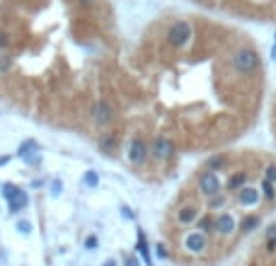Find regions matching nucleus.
Listing matches in <instances>:
<instances>
[{
	"label": "nucleus",
	"mask_w": 276,
	"mask_h": 266,
	"mask_svg": "<svg viewBox=\"0 0 276 266\" xmlns=\"http://www.w3.org/2000/svg\"><path fill=\"white\" fill-rule=\"evenodd\" d=\"M230 61H233V68H235L240 75H255V73H259V68H262V58H259V54H257L252 46H240V49H235L233 56H230Z\"/></svg>",
	"instance_id": "1"
},
{
	"label": "nucleus",
	"mask_w": 276,
	"mask_h": 266,
	"mask_svg": "<svg viewBox=\"0 0 276 266\" xmlns=\"http://www.w3.org/2000/svg\"><path fill=\"white\" fill-rule=\"evenodd\" d=\"M192 34H194V27H192L189 22L179 19V22H175V24L167 29V44L175 46V49H182V46L189 44Z\"/></svg>",
	"instance_id": "2"
},
{
	"label": "nucleus",
	"mask_w": 276,
	"mask_h": 266,
	"mask_svg": "<svg viewBox=\"0 0 276 266\" xmlns=\"http://www.w3.org/2000/svg\"><path fill=\"white\" fill-rule=\"evenodd\" d=\"M182 249L187 254H194V257H201L204 252L208 249V237L206 232L201 230H189L184 237H182Z\"/></svg>",
	"instance_id": "3"
},
{
	"label": "nucleus",
	"mask_w": 276,
	"mask_h": 266,
	"mask_svg": "<svg viewBox=\"0 0 276 266\" xmlns=\"http://www.w3.org/2000/svg\"><path fill=\"white\" fill-rule=\"evenodd\" d=\"M197 184H199V194H204L206 199L216 196V194H220V189H223V184H220V179H218V174H216L213 170L201 172Z\"/></svg>",
	"instance_id": "4"
},
{
	"label": "nucleus",
	"mask_w": 276,
	"mask_h": 266,
	"mask_svg": "<svg viewBox=\"0 0 276 266\" xmlns=\"http://www.w3.org/2000/svg\"><path fill=\"white\" fill-rule=\"evenodd\" d=\"M199 218H201V210H199L197 203H184V206H179V208L175 210V220H177L182 228H189V225L199 223Z\"/></svg>",
	"instance_id": "5"
},
{
	"label": "nucleus",
	"mask_w": 276,
	"mask_h": 266,
	"mask_svg": "<svg viewBox=\"0 0 276 266\" xmlns=\"http://www.w3.org/2000/svg\"><path fill=\"white\" fill-rule=\"evenodd\" d=\"M92 119H95L97 126H109V124L114 121V107H112L107 99L95 102V107H92Z\"/></svg>",
	"instance_id": "6"
},
{
	"label": "nucleus",
	"mask_w": 276,
	"mask_h": 266,
	"mask_svg": "<svg viewBox=\"0 0 276 266\" xmlns=\"http://www.w3.org/2000/svg\"><path fill=\"white\" fill-rule=\"evenodd\" d=\"M264 199L262 196V189H257V187H242L237 194H235V201H237V206H242V208H255V206H259V201Z\"/></svg>",
	"instance_id": "7"
},
{
	"label": "nucleus",
	"mask_w": 276,
	"mask_h": 266,
	"mask_svg": "<svg viewBox=\"0 0 276 266\" xmlns=\"http://www.w3.org/2000/svg\"><path fill=\"white\" fill-rule=\"evenodd\" d=\"M150 152H153L158 160H167V157L175 152V143H172L167 135H155L153 143H150Z\"/></svg>",
	"instance_id": "8"
},
{
	"label": "nucleus",
	"mask_w": 276,
	"mask_h": 266,
	"mask_svg": "<svg viewBox=\"0 0 276 266\" xmlns=\"http://www.w3.org/2000/svg\"><path fill=\"white\" fill-rule=\"evenodd\" d=\"M235 230H237V220H235L233 213H218L216 215V235L230 237V235H235Z\"/></svg>",
	"instance_id": "9"
},
{
	"label": "nucleus",
	"mask_w": 276,
	"mask_h": 266,
	"mask_svg": "<svg viewBox=\"0 0 276 266\" xmlns=\"http://www.w3.org/2000/svg\"><path fill=\"white\" fill-rule=\"evenodd\" d=\"M145 157H148V143L140 140V138H134V140L129 143V148H126V160H129L131 165H140Z\"/></svg>",
	"instance_id": "10"
},
{
	"label": "nucleus",
	"mask_w": 276,
	"mask_h": 266,
	"mask_svg": "<svg viewBox=\"0 0 276 266\" xmlns=\"http://www.w3.org/2000/svg\"><path fill=\"white\" fill-rule=\"evenodd\" d=\"M242 187H247V172H235L230 179H228V191H240Z\"/></svg>",
	"instance_id": "11"
},
{
	"label": "nucleus",
	"mask_w": 276,
	"mask_h": 266,
	"mask_svg": "<svg viewBox=\"0 0 276 266\" xmlns=\"http://www.w3.org/2000/svg\"><path fill=\"white\" fill-rule=\"evenodd\" d=\"M39 145H37V140H24L20 148H17V157H24V160H29V162H34V150H37Z\"/></svg>",
	"instance_id": "12"
},
{
	"label": "nucleus",
	"mask_w": 276,
	"mask_h": 266,
	"mask_svg": "<svg viewBox=\"0 0 276 266\" xmlns=\"http://www.w3.org/2000/svg\"><path fill=\"white\" fill-rule=\"evenodd\" d=\"M259 225H262V218H259V215H247V218L240 223V232H242V235H250V232L257 230Z\"/></svg>",
	"instance_id": "13"
},
{
	"label": "nucleus",
	"mask_w": 276,
	"mask_h": 266,
	"mask_svg": "<svg viewBox=\"0 0 276 266\" xmlns=\"http://www.w3.org/2000/svg\"><path fill=\"white\" fill-rule=\"evenodd\" d=\"M27 203H29L27 194L20 189V191H17L12 199H10V210H12V213H17V210H24V208H27Z\"/></svg>",
	"instance_id": "14"
},
{
	"label": "nucleus",
	"mask_w": 276,
	"mask_h": 266,
	"mask_svg": "<svg viewBox=\"0 0 276 266\" xmlns=\"http://www.w3.org/2000/svg\"><path fill=\"white\" fill-rule=\"evenodd\" d=\"M264 240H267V252H269V254H276V223H272V225L267 228Z\"/></svg>",
	"instance_id": "15"
},
{
	"label": "nucleus",
	"mask_w": 276,
	"mask_h": 266,
	"mask_svg": "<svg viewBox=\"0 0 276 266\" xmlns=\"http://www.w3.org/2000/svg\"><path fill=\"white\" fill-rule=\"evenodd\" d=\"M259 189H262V196H264L267 201H276V184H274V182H269V179L264 177Z\"/></svg>",
	"instance_id": "16"
},
{
	"label": "nucleus",
	"mask_w": 276,
	"mask_h": 266,
	"mask_svg": "<svg viewBox=\"0 0 276 266\" xmlns=\"http://www.w3.org/2000/svg\"><path fill=\"white\" fill-rule=\"evenodd\" d=\"M197 225H199V230H201V232H216V218H199V223H197Z\"/></svg>",
	"instance_id": "17"
},
{
	"label": "nucleus",
	"mask_w": 276,
	"mask_h": 266,
	"mask_svg": "<svg viewBox=\"0 0 276 266\" xmlns=\"http://www.w3.org/2000/svg\"><path fill=\"white\" fill-rule=\"evenodd\" d=\"M138 252H140V257L145 259V266H153V262H150V252H148V245H145L143 235L138 237Z\"/></svg>",
	"instance_id": "18"
},
{
	"label": "nucleus",
	"mask_w": 276,
	"mask_h": 266,
	"mask_svg": "<svg viewBox=\"0 0 276 266\" xmlns=\"http://www.w3.org/2000/svg\"><path fill=\"white\" fill-rule=\"evenodd\" d=\"M225 196H223V194H216V196H211V199H208V208H211V210H216V208H223V206H225Z\"/></svg>",
	"instance_id": "19"
},
{
	"label": "nucleus",
	"mask_w": 276,
	"mask_h": 266,
	"mask_svg": "<svg viewBox=\"0 0 276 266\" xmlns=\"http://www.w3.org/2000/svg\"><path fill=\"white\" fill-rule=\"evenodd\" d=\"M220 167H225V157H223V155H216V157L208 160V170L216 172V170H220Z\"/></svg>",
	"instance_id": "20"
},
{
	"label": "nucleus",
	"mask_w": 276,
	"mask_h": 266,
	"mask_svg": "<svg viewBox=\"0 0 276 266\" xmlns=\"http://www.w3.org/2000/svg\"><path fill=\"white\" fill-rule=\"evenodd\" d=\"M99 145H102V150H104V152H112V150H114V148H117V140H114V138H112V135H104V138H102V143H99Z\"/></svg>",
	"instance_id": "21"
},
{
	"label": "nucleus",
	"mask_w": 276,
	"mask_h": 266,
	"mask_svg": "<svg viewBox=\"0 0 276 266\" xmlns=\"http://www.w3.org/2000/svg\"><path fill=\"white\" fill-rule=\"evenodd\" d=\"M12 66V56H7V54H0V75L2 73H7Z\"/></svg>",
	"instance_id": "22"
},
{
	"label": "nucleus",
	"mask_w": 276,
	"mask_h": 266,
	"mask_svg": "<svg viewBox=\"0 0 276 266\" xmlns=\"http://www.w3.org/2000/svg\"><path fill=\"white\" fill-rule=\"evenodd\" d=\"M99 184V177H97V172H85V187H97Z\"/></svg>",
	"instance_id": "23"
},
{
	"label": "nucleus",
	"mask_w": 276,
	"mask_h": 266,
	"mask_svg": "<svg viewBox=\"0 0 276 266\" xmlns=\"http://www.w3.org/2000/svg\"><path fill=\"white\" fill-rule=\"evenodd\" d=\"M264 177H267L269 182H274V184H276V162H272V165H267V167H264Z\"/></svg>",
	"instance_id": "24"
},
{
	"label": "nucleus",
	"mask_w": 276,
	"mask_h": 266,
	"mask_svg": "<svg viewBox=\"0 0 276 266\" xmlns=\"http://www.w3.org/2000/svg\"><path fill=\"white\" fill-rule=\"evenodd\" d=\"M17 230H20L22 235H29V232H32V223H27V220H20V223H17Z\"/></svg>",
	"instance_id": "25"
},
{
	"label": "nucleus",
	"mask_w": 276,
	"mask_h": 266,
	"mask_svg": "<svg viewBox=\"0 0 276 266\" xmlns=\"http://www.w3.org/2000/svg\"><path fill=\"white\" fill-rule=\"evenodd\" d=\"M17 191H20L17 187H12V184H5V199H7V201L12 199V196H15Z\"/></svg>",
	"instance_id": "26"
},
{
	"label": "nucleus",
	"mask_w": 276,
	"mask_h": 266,
	"mask_svg": "<svg viewBox=\"0 0 276 266\" xmlns=\"http://www.w3.org/2000/svg\"><path fill=\"white\" fill-rule=\"evenodd\" d=\"M61 187H63V184H61V179H54V182H51V194H54V196H59V194H61Z\"/></svg>",
	"instance_id": "27"
},
{
	"label": "nucleus",
	"mask_w": 276,
	"mask_h": 266,
	"mask_svg": "<svg viewBox=\"0 0 276 266\" xmlns=\"http://www.w3.org/2000/svg\"><path fill=\"white\" fill-rule=\"evenodd\" d=\"M10 46V37L5 32H0V49H7Z\"/></svg>",
	"instance_id": "28"
},
{
	"label": "nucleus",
	"mask_w": 276,
	"mask_h": 266,
	"mask_svg": "<svg viewBox=\"0 0 276 266\" xmlns=\"http://www.w3.org/2000/svg\"><path fill=\"white\" fill-rule=\"evenodd\" d=\"M97 247V237H87L85 240V249H95Z\"/></svg>",
	"instance_id": "29"
},
{
	"label": "nucleus",
	"mask_w": 276,
	"mask_h": 266,
	"mask_svg": "<svg viewBox=\"0 0 276 266\" xmlns=\"http://www.w3.org/2000/svg\"><path fill=\"white\" fill-rule=\"evenodd\" d=\"M155 252H158V257H162V259L167 257V249H165V245H158V247H155Z\"/></svg>",
	"instance_id": "30"
},
{
	"label": "nucleus",
	"mask_w": 276,
	"mask_h": 266,
	"mask_svg": "<svg viewBox=\"0 0 276 266\" xmlns=\"http://www.w3.org/2000/svg\"><path fill=\"white\" fill-rule=\"evenodd\" d=\"M126 266H138V259L136 257H126Z\"/></svg>",
	"instance_id": "31"
},
{
	"label": "nucleus",
	"mask_w": 276,
	"mask_h": 266,
	"mask_svg": "<svg viewBox=\"0 0 276 266\" xmlns=\"http://www.w3.org/2000/svg\"><path fill=\"white\" fill-rule=\"evenodd\" d=\"M92 2L95 0H78V5H82V7H92Z\"/></svg>",
	"instance_id": "32"
},
{
	"label": "nucleus",
	"mask_w": 276,
	"mask_h": 266,
	"mask_svg": "<svg viewBox=\"0 0 276 266\" xmlns=\"http://www.w3.org/2000/svg\"><path fill=\"white\" fill-rule=\"evenodd\" d=\"M104 266H117V264H114V259H109V262H104Z\"/></svg>",
	"instance_id": "33"
},
{
	"label": "nucleus",
	"mask_w": 276,
	"mask_h": 266,
	"mask_svg": "<svg viewBox=\"0 0 276 266\" xmlns=\"http://www.w3.org/2000/svg\"><path fill=\"white\" fill-rule=\"evenodd\" d=\"M7 162V157H0V165H5Z\"/></svg>",
	"instance_id": "34"
}]
</instances>
